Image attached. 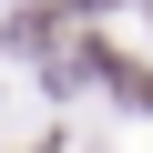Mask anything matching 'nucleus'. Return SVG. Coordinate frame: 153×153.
I'll list each match as a JSON object with an SVG mask.
<instances>
[{
	"label": "nucleus",
	"mask_w": 153,
	"mask_h": 153,
	"mask_svg": "<svg viewBox=\"0 0 153 153\" xmlns=\"http://www.w3.org/2000/svg\"><path fill=\"white\" fill-rule=\"evenodd\" d=\"M143 10H153V0H143Z\"/></svg>",
	"instance_id": "f257e3e1"
}]
</instances>
